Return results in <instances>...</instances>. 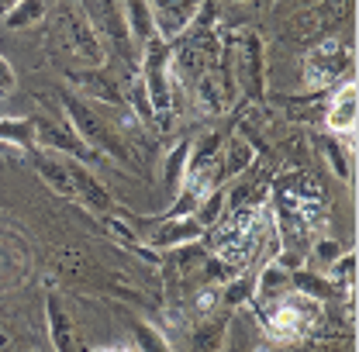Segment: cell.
Returning <instances> with one entry per match:
<instances>
[{
  "label": "cell",
  "instance_id": "8992f818",
  "mask_svg": "<svg viewBox=\"0 0 359 352\" xmlns=\"http://www.w3.org/2000/svg\"><path fill=\"white\" fill-rule=\"evenodd\" d=\"M194 100H197V107L204 111V114H228L231 107H235V100H238V90H235V80H231V73L224 69V62L218 59V66H211V69H204L197 80H194Z\"/></svg>",
  "mask_w": 359,
  "mask_h": 352
},
{
  "label": "cell",
  "instance_id": "836d02e7",
  "mask_svg": "<svg viewBox=\"0 0 359 352\" xmlns=\"http://www.w3.org/2000/svg\"><path fill=\"white\" fill-rule=\"evenodd\" d=\"M76 4H80V0H76Z\"/></svg>",
  "mask_w": 359,
  "mask_h": 352
},
{
  "label": "cell",
  "instance_id": "277c9868",
  "mask_svg": "<svg viewBox=\"0 0 359 352\" xmlns=\"http://www.w3.org/2000/svg\"><path fill=\"white\" fill-rule=\"evenodd\" d=\"M353 52L339 39H325L304 55V83L311 90H328L349 80Z\"/></svg>",
  "mask_w": 359,
  "mask_h": 352
},
{
  "label": "cell",
  "instance_id": "d4e9b609",
  "mask_svg": "<svg viewBox=\"0 0 359 352\" xmlns=\"http://www.w3.org/2000/svg\"><path fill=\"white\" fill-rule=\"evenodd\" d=\"M321 149H325V156H328V166H332V173L339 176V180H349V145H346V138L342 135H328L325 142H321Z\"/></svg>",
  "mask_w": 359,
  "mask_h": 352
},
{
  "label": "cell",
  "instance_id": "7402d4cb",
  "mask_svg": "<svg viewBox=\"0 0 359 352\" xmlns=\"http://www.w3.org/2000/svg\"><path fill=\"white\" fill-rule=\"evenodd\" d=\"M0 142L28 152L35 145V121L32 118H0Z\"/></svg>",
  "mask_w": 359,
  "mask_h": 352
},
{
  "label": "cell",
  "instance_id": "d6a6232c",
  "mask_svg": "<svg viewBox=\"0 0 359 352\" xmlns=\"http://www.w3.org/2000/svg\"><path fill=\"white\" fill-rule=\"evenodd\" d=\"M11 4H14V0H0V7H11Z\"/></svg>",
  "mask_w": 359,
  "mask_h": 352
},
{
  "label": "cell",
  "instance_id": "52a82bcc",
  "mask_svg": "<svg viewBox=\"0 0 359 352\" xmlns=\"http://www.w3.org/2000/svg\"><path fill=\"white\" fill-rule=\"evenodd\" d=\"M35 145H39L42 152L69 156V159H80V163H87V166L100 159V156L90 149L87 142H83L80 135L69 128V121H52V118L35 121Z\"/></svg>",
  "mask_w": 359,
  "mask_h": 352
},
{
  "label": "cell",
  "instance_id": "f546056e",
  "mask_svg": "<svg viewBox=\"0 0 359 352\" xmlns=\"http://www.w3.org/2000/svg\"><path fill=\"white\" fill-rule=\"evenodd\" d=\"M308 252H314V259H321V263L328 266L335 256H339V245L335 242H328V238H318V242H311V249Z\"/></svg>",
  "mask_w": 359,
  "mask_h": 352
},
{
  "label": "cell",
  "instance_id": "5b68a950",
  "mask_svg": "<svg viewBox=\"0 0 359 352\" xmlns=\"http://www.w3.org/2000/svg\"><path fill=\"white\" fill-rule=\"evenodd\" d=\"M83 4V14L90 18L93 32L100 35L104 48H118L125 59L132 55V39H128V28H125V14H121V4L118 0H80Z\"/></svg>",
  "mask_w": 359,
  "mask_h": 352
},
{
  "label": "cell",
  "instance_id": "9c48e42d",
  "mask_svg": "<svg viewBox=\"0 0 359 352\" xmlns=\"http://www.w3.org/2000/svg\"><path fill=\"white\" fill-rule=\"evenodd\" d=\"M356 118H359V87L356 80L339 83L332 104L325 107V128L332 135H342L353 149V132H356Z\"/></svg>",
  "mask_w": 359,
  "mask_h": 352
},
{
  "label": "cell",
  "instance_id": "4fadbf2b",
  "mask_svg": "<svg viewBox=\"0 0 359 352\" xmlns=\"http://www.w3.org/2000/svg\"><path fill=\"white\" fill-rule=\"evenodd\" d=\"M66 163H69V173H73V183H76V201H83L87 208L93 211H100V215H107L111 208H114V201H111V190L93 176L87 163H80V159H69L66 156Z\"/></svg>",
  "mask_w": 359,
  "mask_h": 352
},
{
  "label": "cell",
  "instance_id": "ba28073f",
  "mask_svg": "<svg viewBox=\"0 0 359 352\" xmlns=\"http://www.w3.org/2000/svg\"><path fill=\"white\" fill-rule=\"evenodd\" d=\"M62 39H66V48L73 52V59L87 62V66H104L107 62V48L100 42V35L93 32L90 18L80 11H66L62 18Z\"/></svg>",
  "mask_w": 359,
  "mask_h": 352
},
{
  "label": "cell",
  "instance_id": "4dcf8cb0",
  "mask_svg": "<svg viewBox=\"0 0 359 352\" xmlns=\"http://www.w3.org/2000/svg\"><path fill=\"white\" fill-rule=\"evenodd\" d=\"M14 83H18V76H14V66L0 55V93H11L14 90Z\"/></svg>",
  "mask_w": 359,
  "mask_h": 352
},
{
  "label": "cell",
  "instance_id": "3957f363",
  "mask_svg": "<svg viewBox=\"0 0 359 352\" xmlns=\"http://www.w3.org/2000/svg\"><path fill=\"white\" fill-rule=\"evenodd\" d=\"M170 52L173 42L152 35L142 45V87L149 93V104L156 111V125L173 114V73H170Z\"/></svg>",
  "mask_w": 359,
  "mask_h": 352
},
{
  "label": "cell",
  "instance_id": "5bb4252c",
  "mask_svg": "<svg viewBox=\"0 0 359 352\" xmlns=\"http://www.w3.org/2000/svg\"><path fill=\"white\" fill-rule=\"evenodd\" d=\"M252 163H256V149H252V142H249L242 132L228 135V138L222 142V152H218L222 180H235V176L249 173Z\"/></svg>",
  "mask_w": 359,
  "mask_h": 352
},
{
  "label": "cell",
  "instance_id": "603a6c76",
  "mask_svg": "<svg viewBox=\"0 0 359 352\" xmlns=\"http://www.w3.org/2000/svg\"><path fill=\"white\" fill-rule=\"evenodd\" d=\"M256 297V276H242V273H235L231 280H224V294L222 301L228 308H242V304H249Z\"/></svg>",
  "mask_w": 359,
  "mask_h": 352
},
{
  "label": "cell",
  "instance_id": "f1b7e54d",
  "mask_svg": "<svg viewBox=\"0 0 359 352\" xmlns=\"http://www.w3.org/2000/svg\"><path fill=\"white\" fill-rule=\"evenodd\" d=\"M224 325H215V332H211V325H201V332L194 335V349H222L224 346Z\"/></svg>",
  "mask_w": 359,
  "mask_h": 352
},
{
  "label": "cell",
  "instance_id": "9a60e30c",
  "mask_svg": "<svg viewBox=\"0 0 359 352\" xmlns=\"http://www.w3.org/2000/svg\"><path fill=\"white\" fill-rule=\"evenodd\" d=\"M45 325H48V342H52L55 352L76 349L73 318H69V311L59 304V297H45Z\"/></svg>",
  "mask_w": 359,
  "mask_h": 352
},
{
  "label": "cell",
  "instance_id": "e0dca14e",
  "mask_svg": "<svg viewBox=\"0 0 359 352\" xmlns=\"http://www.w3.org/2000/svg\"><path fill=\"white\" fill-rule=\"evenodd\" d=\"M73 87H80L90 100H100V104H111L118 107L121 104V90L114 83V76H107L104 69H80V73H69Z\"/></svg>",
  "mask_w": 359,
  "mask_h": 352
},
{
  "label": "cell",
  "instance_id": "7a4b0ae2",
  "mask_svg": "<svg viewBox=\"0 0 359 352\" xmlns=\"http://www.w3.org/2000/svg\"><path fill=\"white\" fill-rule=\"evenodd\" d=\"M62 114H66L69 128L80 135L100 159H111V163H128V159H132V152H128V145L121 142V135L114 132L93 107H87L80 97L62 93Z\"/></svg>",
  "mask_w": 359,
  "mask_h": 352
},
{
  "label": "cell",
  "instance_id": "484cf974",
  "mask_svg": "<svg viewBox=\"0 0 359 352\" xmlns=\"http://www.w3.org/2000/svg\"><path fill=\"white\" fill-rule=\"evenodd\" d=\"M135 349L142 352H170V339L156 328V325H149V321H135Z\"/></svg>",
  "mask_w": 359,
  "mask_h": 352
},
{
  "label": "cell",
  "instance_id": "1f68e13d",
  "mask_svg": "<svg viewBox=\"0 0 359 352\" xmlns=\"http://www.w3.org/2000/svg\"><path fill=\"white\" fill-rule=\"evenodd\" d=\"M215 304H218V294H215V290H204V294H197V311H201V314L215 311Z\"/></svg>",
  "mask_w": 359,
  "mask_h": 352
},
{
  "label": "cell",
  "instance_id": "d6986e66",
  "mask_svg": "<svg viewBox=\"0 0 359 352\" xmlns=\"http://www.w3.org/2000/svg\"><path fill=\"white\" fill-rule=\"evenodd\" d=\"M187 159H190V138L177 142V145L166 152V159H163V187H166L170 197L180 194V187L187 183Z\"/></svg>",
  "mask_w": 359,
  "mask_h": 352
},
{
  "label": "cell",
  "instance_id": "83f0119b",
  "mask_svg": "<svg viewBox=\"0 0 359 352\" xmlns=\"http://www.w3.org/2000/svg\"><path fill=\"white\" fill-rule=\"evenodd\" d=\"M104 231L114 238V242H121V245H128V249H135V245H142V238H138V231H135L132 224L125 218H114V215H107L104 218Z\"/></svg>",
  "mask_w": 359,
  "mask_h": 352
},
{
  "label": "cell",
  "instance_id": "44dd1931",
  "mask_svg": "<svg viewBox=\"0 0 359 352\" xmlns=\"http://www.w3.org/2000/svg\"><path fill=\"white\" fill-rule=\"evenodd\" d=\"M224 211H228V190H224V187H211L208 194H201V201H197V208H194V218L201 221V228L208 231L211 224L222 221Z\"/></svg>",
  "mask_w": 359,
  "mask_h": 352
},
{
  "label": "cell",
  "instance_id": "30bf717a",
  "mask_svg": "<svg viewBox=\"0 0 359 352\" xmlns=\"http://www.w3.org/2000/svg\"><path fill=\"white\" fill-rule=\"evenodd\" d=\"M204 238V228H201V221L194 218V215H180V218H166L152 228V235H149V249H183V245H190V242H201Z\"/></svg>",
  "mask_w": 359,
  "mask_h": 352
},
{
  "label": "cell",
  "instance_id": "e575fe53",
  "mask_svg": "<svg viewBox=\"0 0 359 352\" xmlns=\"http://www.w3.org/2000/svg\"><path fill=\"white\" fill-rule=\"evenodd\" d=\"M48 4H52V0H48Z\"/></svg>",
  "mask_w": 359,
  "mask_h": 352
},
{
  "label": "cell",
  "instance_id": "ffe728a7",
  "mask_svg": "<svg viewBox=\"0 0 359 352\" xmlns=\"http://www.w3.org/2000/svg\"><path fill=\"white\" fill-rule=\"evenodd\" d=\"M48 11V0H14L11 7H4V28L18 32V28H32L39 25Z\"/></svg>",
  "mask_w": 359,
  "mask_h": 352
},
{
  "label": "cell",
  "instance_id": "4316f807",
  "mask_svg": "<svg viewBox=\"0 0 359 352\" xmlns=\"http://www.w3.org/2000/svg\"><path fill=\"white\" fill-rule=\"evenodd\" d=\"M128 104H132V114L142 125H156V111H152V104H149V93L142 87V80H135V87L128 90Z\"/></svg>",
  "mask_w": 359,
  "mask_h": 352
},
{
  "label": "cell",
  "instance_id": "2e32d148",
  "mask_svg": "<svg viewBox=\"0 0 359 352\" xmlns=\"http://www.w3.org/2000/svg\"><path fill=\"white\" fill-rule=\"evenodd\" d=\"M121 14H125V28H128V39L135 48H142L152 35H159L149 0H121Z\"/></svg>",
  "mask_w": 359,
  "mask_h": 352
},
{
  "label": "cell",
  "instance_id": "6da1fadb",
  "mask_svg": "<svg viewBox=\"0 0 359 352\" xmlns=\"http://www.w3.org/2000/svg\"><path fill=\"white\" fill-rule=\"evenodd\" d=\"M222 62L231 73L235 90L259 104L266 93V48L252 28H222Z\"/></svg>",
  "mask_w": 359,
  "mask_h": 352
},
{
  "label": "cell",
  "instance_id": "7c38bea8",
  "mask_svg": "<svg viewBox=\"0 0 359 352\" xmlns=\"http://www.w3.org/2000/svg\"><path fill=\"white\" fill-rule=\"evenodd\" d=\"M32 166L35 173L45 180V187L66 201H76V183H73V173H69V163L66 156H55V152H39L32 156Z\"/></svg>",
  "mask_w": 359,
  "mask_h": 352
},
{
  "label": "cell",
  "instance_id": "ac0fdd59",
  "mask_svg": "<svg viewBox=\"0 0 359 352\" xmlns=\"http://www.w3.org/2000/svg\"><path fill=\"white\" fill-rule=\"evenodd\" d=\"M290 290H294V283H290V269H283L280 263L269 259V263L259 269V276H256V297H259L263 304H276V301L287 297Z\"/></svg>",
  "mask_w": 359,
  "mask_h": 352
},
{
  "label": "cell",
  "instance_id": "cb8c5ba5",
  "mask_svg": "<svg viewBox=\"0 0 359 352\" xmlns=\"http://www.w3.org/2000/svg\"><path fill=\"white\" fill-rule=\"evenodd\" d=\"M325 269H328V280H332L339 290H349V287L356 283V249L339 252L332 263L325 266Z\"/></svg>",
  "mask_w": 359,
  "mask_h": 352
},
{
  "label": "cell",
  "instance_id": "8fae6325",
  "mask_svg": "<svg viewBox=\"0 0 359 352\" xmlns=\"http://www.w3.org/2000/svg\"><path fill=\"white\" fill-rule=\"evenodd\" d=\"M149 4H152V18H156L159 39L173 42V39H180L187 32V25L194 21V14H197V7L204 0H149Z\"/></svg>",
  "mask_w": 359,
  "mask_h": 352
}]
</instances>
